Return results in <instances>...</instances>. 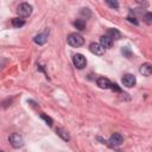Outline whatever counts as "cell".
Masks as SVG:
<instances>
[{
  "instance_id": "obj_1",
  "label": "cell",
  "mask_w": 152,
  "mask_h": 152,
  "mask_svg": "<svg viewBox=\"0 0 152 152\" xmlns=\"http://www.w3.org/2000/svg\"><path fill=\"white\" fill-rule=\"evenodd\" d=\"M66 42H68V44L70 45V46H72V48H80V46H82L83 44H84V39H83V37L80 34V33H70L69 36H68V39H66Z\"/></svg>"
},
{
  "instance_id": "obj_2",
  "label": "cell",
  "mask_w": 152,
  "mask_h": 152,
  "mask_svg": "<svg viewBox=\"0 0 152 152\" xmlns=\"http://www.w3.org/2000/svg\"><path fill=\"white\" fill-rule=\"evenodd\" d=\"M17 13L20 17H28L32 13V6L28 2H21L18 7H17Z\"/></svg>"
},
{
  "instance_id": "obj_3",
  "label": "cell",
  "mask_w": 152,
  "mask_h": 152,
  "mask_svg": "<svg viewBox=\"0 0 152 152\" xmlns=\"http://www.w3.org/2000/svg\"><path fill=\"white\" fill-rule=\"evenodd\" d=\"M49 33H50V30H49V28H45L43 32H40V33H38V34L34 36L33 42H34L36 44H38V45H44V44L48 42Z\"/></svg>"
},
{
  "instance_id": "obj_4",
  "label": "cell",
  "mask_w": 152,
  "mask_h": 152,
  "mask_svg": "<svg viewBox=\"0 0 152 152\" xmlns=\"http://www.w3.org/2000/svg\"><path fill=\"white\" fill-rule=\"evenodd\" d=\"M8 140H10L11 145H12L14 148H19V147H21V146L24 145L23 137H21L20 134H18V133H12V134L10 135Z\"/></svg>"
},
{
  "instance_id": "obj_5",
  "label": "cell",
  "mask_w": 152,
  "mask_h": 152,
  "mask_svg": "<svg viewBox=\"0 0 152 152\" xmlns=\"http://www.w3.org/2000/svg\"><path fill=\"white\" fill-rule=\"evenodd\" d=\"M72 63L77 69H83L86 66V64H87V59H86V57L83 55L76 53V55L72 56Z\"/></svg>"
},
{
  "instance_id": "obj_6",
  "label": "cell",
  "mask_w": 152,
  "mask_h": 152,
  "mask_svg": "<svg viewBox=\"0 0 152 152\" xmlns=\"http://www.w3.org/2000/svg\"><path fill=\"white\" fill-rule=\"evenodd\" d=\"M135 82H137L135 76L132 75V74H126V75H124V77H122V83H124V86H126V87H128V88L134 87V86H135Z\"/></svg>"
},
{
  "instance_id": "obj_7",
  "label": "cell",
  "mask_w": 152,
  "mask_h": 152,
  "mask_svg": "<svg viewBox=\"0 0 152 152\" xmlns=\"http://www.w3.org/2000/svg\"><path fill=\"white\" fill-rule=\"evenodd\" d=\"M89 49H90V51H91L94 55H96V56H102V55L104 53V48H103L100 43H91V44L89 45Z\"/></svg>"
},
{
  "instance_id": "obj_8",
  "label": "cell",
  "mask_w": 152,
  "mask_h": 152,
  "mask_svg": "<svg viewBox=\"0 0 152 152\" xmlns=\"http://www.w3.org/2000/svg\"><path fill=\"white\" fill-rule=\"evenodd\" d=\"M108 142L112 146H119V145H121L124 142V137L120 133H114L113 135H110Z\"/></svg>"
},
{
  "instance_id": "obj_9",
  "label": "cell",
  "mask_w": 152,
  "mask_h": 152,
  "mask_svg": "<svg viewBox=\"0 0 152 152\" xmlns=\"http://www.w3.org/2000/svg\"><path fill=\"white\" fill-rule=\"evenodd\" d=\"M139 72L141 74V75H144V76H151V74H152V65H151V63H144V64H141V66L139 68Z\"/></svg>"
},
{
  "instance_id": "obj_10",
  "label": "cell",
  "mask_w": 152,
  "mask_h": 152,
  "mask_svg": "<svg viewBox=\"0 0 152 152\" xmlns=\"http://www.w3.org/2000/svg\"><path fill=\"white\" fill-rule=\"evenodd\" d=\"M96 83L102 89H109L112 87V82L108 78H106V77H99L97 81H96Z\"/></svg>"
},
{
  "instance_id": "obj_11",
  "label": "cell",
  "mask_w": 152,
  "mask_h": 152,
  "mask_svg": "<svg viewBox=\"0 0 152 152\" xmlns=\"http://www.w3.org/2000/svg\"><path fill=\"white\" fill-rule=\"evenodd\" d=\"M100 44L106 49V48H112V45H113V40L106 34V36H102L101 38H100Z\"/></svg>"
},
{
  "instance_id": "obj_12",
  "label": "cell",
  "mask_w": 152,
  "mask_h": 152,
  "mask_svg": "<svg viewBox=\"0 0 152 152\" xmlns=\"http://www.w3.org/2000/svg\"><path fill=\"white\" fill-rule=\"evenodd\" d=\"M107 36L113 40V39H120L121 38V33L116 30V28H109L107 31Z\"/></svg>"
},
{
  "instance_id": "obj_13",
  "label": "cell",
  "mask_w": 152,
  "mask_h": 152,
  "mask_svg": "<svg viewBox=\"0 0 152 152\" xmlns=\"http://www.w3.org/2000/svg\"><path fill=\"white\" fill-rule=\"evenodd\" d=\"M56 133H57V135H59L63 140H65V141H69V140H70V135L68 134V132H66L65 129L58 127V128H56Z\"/></svg>"
},
{
  "instance_id": "obj_14",
  "label": "cell",
  "mask_w": 152,
  "mask_h": 152,
  "mask_svg": "<svg viewBox=\"0 0 152 152\" xmlns=\"http://www.w3.org/2000/svg\"><path fill=\"white\" fill-rule=\"evenodd\" d=\"M74 26H75L77 30L83 31V30H86V21H84L83 19H76V20L74 21Z\"/></svg>"
},
{
  "instance_id": "obj_15",
  "label": "cell",
  "mask_w": 152,
  "mask_h": 152,
  "mask_svg": "<svg viewBox=\"0 0 152 152\" xmlns=\"http://www.w3.org/2000/svg\"><path fill=\"white\" fill-rule=\"evenodd\" d=\"M80 15H81L82 18H84V19H88V18H90V17H91V12H90V10H89V8L83 7V8H81V10H80Z\"/></svg>"
},
{
  "instance_id": "obj_16",
  "label": "cell",
  "mask_w": 152,
  "mask_h": 152,
  "mask_svg": "<svg viewBox=\"0 0 152 152\" xmlns=\"http://www.w3.org/2000/svg\"><path fill=\"white\" fill-rule=\"evenodd\" d=\"M12 25L14 27H21L25 25V21L23 19H19V18H13L12 19Z\"/></svg>"
},
{
  "instance_id": "obj_17",
  "label": "cell",
  "mask_w": 152,
  "mask_h": 152,
  "mask_svg": "<svg viewBox=\"0 0 152 152\" xmlns=\"http://www.w3.org/2000/svg\"><path fill=\"white\" fill-rule=\"evenodd\" d=\"M121 52H122V55H124L125 57H127V58L132 57V51L129 50V48H128V46H124V48L121 49Z\"/></svg>"
},
{
  "instance_id": "obj_18",
  "label": "cell",
  "mask_w": 152,
  "mask_h": 152,
  "mask_svg": "<svg viewBox=\"0 0 152 152\" xmlns=\"http://www.w3.org/2000/svg\"><path fill=\"white\" fill-rule=\"evenodd\" d=\"M40 118H42V119H44V120H45V122H46L49 126H52L53 121H52V119H51L50 116H46L44 113H42V114H40Z\"/></svg>"
},
{
  "instance_id": "obj_19",
  "label": "cell",
  "mask_w": 152,
  "mask_h": 152,
  "mask_svg": "<svg viewBox=\"0 0 152 152\" xmlns=\"http://www.w3.org/2000/svg\"><path fill=\"white\" fill-rule=\"evenodd\" d=\"M106 4H107L108 6H110V7H113V8H118V7H119V2H118V1H110V0H107Z\"/></svg>"
},
{
  "instance_id": "obj_20",
  "label": "cell",
  "mask_w": 152,
  "mask_h": 152,
  "mask_svg": "<svg viewBox=\"0 0 152 152\" xmlns=\"http://www.w3.org/2000/svg\"><path fill=\"white\" fill-rule=\"evenodd\" d=\"M144 18H145V21H146L147 24H151V23H152V13H151V12H147Z\"/></svg>"
},
{
  "instance_id": "obj_21",
  "label": "cell",
  "mask_w": 152,
  "mask_h": 152,
  "mask_svg": "<svg viewBox=\"0 0 152 152\" xmlns=\"http://www.w3.org/2000/svg\"><path fill=\"white\" fill-rule=\"evenodd\" d=\"M127 20H128L129 23H133L134 25H138V21L135 20V18H134V17H131V15H128V17H127Z\"/></svg>"
}]
</instances>
